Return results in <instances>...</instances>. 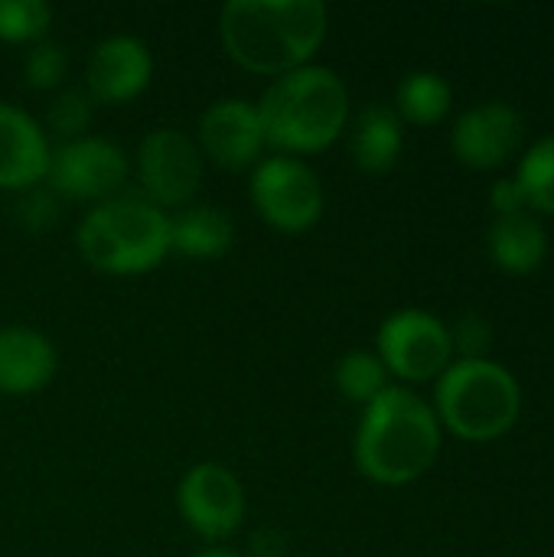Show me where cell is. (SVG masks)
Segmentation results:
<instances>
[{"mask_svg": "<svg viewBox=\"0 0 554 557\" xmlns=\"http://www.w3.org/2000/svg\"><path fill=\"white\" fill-rule=\"evenodd\" d=\"M327 29L323 0H229L219 16L229 59L251 75L271 78L310 65Z\"/></svg>", "mask_w": 554, "mask_h": 557, "instance_id": "cell-1", "label": "cell"}, {"mask_svg": "<svg viewBox=\"0 0 554 557\" xmlns=\"http://www.w3.org/2000/svg\"><path fill=\"white\" fill-rule=\"evenodd\" d=\"M441 454V421L434 408L405 385H389L362 408L353 457L366 480L405 486L421 480Z\"/></svg>", "mask_w": 554, "mask_h": 557, "instance_id": "cell-2", "label": "cell"}, {"mask_svg": "<svg viewBox=\"0 0 554 557\" xmlns=\"http://www.w3.org/2000/svg\"><path fill=\"white\" fill-rule=\"evenodd\" d=\"M258 114L264 140L300 160L340 140L349 121V91L333 69L310 62L274 78L258 101Z\"/></svg>", "mask_w": 554, "mask_h": 557, "instance_id": "cell-3", "label": "cell"}, {"mask_svg": "<svg viewBox=\"0 0 554 557\" xmlns=\"http://www.w3.org/2000/svg\"><path fill=\"white\" fill-rule=\"evenodd\" d=\"M82 261L111 277H137L167 261L170 215L144 196H111L85 212L75 228Z\"/></svg>", "mask_w": 554, "mask_h": 557, "instance_id": "cell-4", "label": "cell"}, {"mask_svg": "<svg viewBox=\"0 0 554 557\" xmlns=\"http://www.w3.org/2000/svg\"><path fill=\"white\" fill-rule=\"evenodd\" d=\"M522 411V388L509 369L493 359H457L444 369L434 392L441 428L470 444L503 437Z\"/></svg>", "mask_w": 554, "mask_h": 557, "instance_id": "cell-5", "label": "cell"}, {"mask_svg": "<svg viewBox=\"0 0 554 557\" xmlns=\"http://www.w3.org/2000/svg\"><path fill=\"white\" fill-rule=\"evenodd\" d=\"M251 206L271 228L300 235L323 215L320 176L297 157H268L251 173Z\"/></svg>", "mask_w": 554, "mask_h": 557, "instance_id": "cell-6", "label": "cell"}, {"mask_svg": "<svg viewBox=\"0 0 554 557\" xmlns=\"http://www.w3.org/2000/svg\"><path fill=\"white\" fill-rule=\"evenodd\" d=\"M379 359L389 375L402 382H431L441 379L444 369L454 362L451 330L428 310L405 307L385 317L376 336Z\"/></svg>", "mask_w": 554, "mask_h": 557, "instance_id": "cell-7", "label": "cell"}, {"mask_svg": "<svg viewBox=\"0 0 554 557\" xmlns=\"http://www.w3.org/2000/svg\"><path fill=\"white\" fill-rule=\"evenodd\" d=\"M131 160L124 147H118L108 137H78L69 144H59L49 157L46 189H52L59 199L75 202H104L118 196V189L127 183Z\"/></svg>", "mask_w": 554, "mask_h": 557, "instance_id": "cell-8", "label": "cell"}, {"mask_svg": "<svg viewBox=\"0 0 554 557\" xmlns=\"http://www.w3.org/2000/svg\"><path fill=\"white\" fill-rule=\"evenodd\" d=\"M137 176L144 199L157 209L189 206L202 183V153L193 137L176 127L150 131L137 147Z\"/></svg>", "mask_w": 554, "mask_h": 557, "instance_id": "cell-9", "label": "cell"}, {"mask_svg": "<svg viewBox=\"0 0 554 557\" xmlns=\"http://www.w3.org/2000/svg\"><path fill=\"white\" fill-rule=\"evenodd\" d=\"M176 509L183 522L206 542L232 539L245 522V486L222 463H196L176 486Z\"/></svg>", "mask_w": 554, "mask_h": 557, "instance_id": "cell-10", "label": "cell"}, {"mask_svg": "<svg viewBox=\"0 0 554 557\" xmlns=\"http://www.w3.org/2000/svg\"><path fill=\"white\" fill-rule=\"evenodd\" d=\"M268 140L258 104L245 98L212 101L199 117V153L222 170H248L261 163Z\"/></svg>", "mask_w": 554, "mask_h": 557, "instance_id": "cell-11", "label": "cell"}, {"mask_svg": "<svg viewBox=\"0 0 554 557\" xmlns=\"http://www.w3.org/2000/svg\"><path fill=\"white\" fill-rule=\"evenodd\" d=\"M522 114L506 101H483L467 108L451 127V150L470 170L503 166L522 144Z\"/></svg>", "mask_w": 554, "mask_h": 557, "instance_id": "cell-12", "label": "cell"}, {"mask_svg": "<svg viewBox=\"0 0 554 557\" xmlns=\"http://www.w3.org/2000/svg\"><path fill=\"white\" fill-rule=\"evenodd\" d=\"M153 78V52L137 36H108L101 39L85 69V91L95 104H127Z\"/></svg>", "mask_w": 554, "mask_h": 557, "instance_id": "cell-13", "label": "cell"}, {"mask_svg": "<svg viewBox=\"0 0 554 557\" xmlns=\"http://www.w3.org/2000/svg\"><path fill=\"white\" fill-rule=\"evenodd\" d=\"M52 144L42 124L20 104L0 101V189L26 193L46 183Z\"/></svg>", "mask_w": 554, "mask_h": 557, "instance_id": "cell-14", "label": "cell"}, {"mask_svg": "<svg viewBox=\"0 0 554 557\" xmlns=\"http://www.w3.org/2000/svg\"><path fill=\"white\" fill-rule=\"evenodd\" d=\"M56 349L33 326H0V395L26 398L56 379Z\"/></svg>", "mask_w": 554, "mask_h": 557, "instance_id": "cell-15", "label": "cell"}, {"mask_svg": "<svg viewBox=\"0 0 554 557\" xmlns=\"http://www.w3.org/2000/svg\"><path fill=\"white\" fill-rule=\"evenodd\" d=\"M487 245H490L493 264L506 274H516V277L539 271L545 255H549V235L532 212L500 215L490 225Z\"/></svg>", "mask_w": 554, "mask_h": 557, "instance_id": "cell-16", "label": "cell"}, {"mask_svg": "<svg viewBox=\"0 0 554 557\" xmlns=\"http://www.w3.org/2000/svg\"><path fill=\"white\" fill-rule=\"evenodd\" d=\"M235 225L222 206H186L170 219V248L193 261H216L229 255Z\"/></svg>", "mask_w": 554, "mask_h": 557, "instance_id": "cell-17", "label": "cell"}, {"mask_svg": "<svg viewBox=\"0 0 554 557\" xmlns=\"http://www.w3.org/2000/svg\"><path fill=\"white\" fill-rule=\"evenodd\" d=\"M405 147V124L389 104H369L353 127V160L362 173H389Z\"/></svg>", "mask_w": 554, "mask_h": 557, "instance_id": "cell-18", "label": "cell"}, {"mask_svg": "<svg viewBox=\"0 0 554 557\" xmlns=\"http://www.w3.org/2000/svg\"><path fill=\"white\" fill-rule=\"evenodd\" d=\"M451 104H454V91H451L447 78L431 69L408 72L395 91V114L402 117V124L405 121L418 124V127L441 124L447 117Z\"/></svg>", "mask_w": 554, "mask_h": 557, "instance_id": "cell-19", "label": "cell"}, {"mask_svg": "<svg viewBox=\"0 0 554 557\" xmlns=\"http://www.w3.org/2000/svg\"><path fill=\"white\" fill-rule=\"evenodd\" d=\"M333 382H336V388H340V395L346 401H356V405L366 408L369 401H376L389 388V369L382 366V359L376 352L353 349L336 362Z\"/></svg>", "mask_w": 554, "mask_h": 557, "instance_id": "cell-20", "label": "cell"}, {"mask_svg": "<svg viewBox=\"0 0 554 557\" xmlns=\"http://www.w3.org/2000/svg\"><path fill=\"white\" fill-rule=\"evenodd\" d=\"M516 180L529 199V209L554 215V134L542 137L526 150Z\"/></svg>", "mask_w": 554, "mask_h": 557, "instance_id": "cell-21", "label": "cell"}, {"mask_svg": "<svg viewBox=\"0 0 554 557\" xmlns=\"http://www.w3.org/2000/svg\"><path fill=\"white\" fill-rule=\"evenodd\" d=\"M52 23V7L46 0H0V39L3 42H42Z\"/></svg>", "mask_w": 554, "mask_h": 557, "instance_id": "cell-22", "label": "cell"}, {"mask_svg": "<svg viewBox=\"0 0 554 557\" xmlns=\"http://www.w3.org/2000/svg\"><path fill=\"white\" fill-rule=\"evenodd\" d=\"M91 117H95V101L88 98V91L69 88V91H59L56 101L49 104L42 131H46V137L52 134L62 144H69V140L85 137V131L91 127Z\"/></svg>", "mask_w": 554, "mask_h": 557, "instance_id": "cell-23", "label": "cell"}, {"mask_svg": "<svg viewBox=\"0 0 554 557\" xmlns=\"http://www.w3.org/2000/svg\"><path fill=\"white\" fill-rule=\"evenodd\" d=\"M65 75H69V52H65V46L42 39V42H36V46L26 52L23 78H26L29 88H36V91H52V88H59V85L65 82Z\"/></svg>", "mask_w": 554, "mask_h": 557, "instance_id": "cell-24", "label": "cell"}, {"mask_svg": "<svg viewBox=\"0 0 554 557\" xmlns=\"http://www.w3.org/2000/svg\"><path fill=\"white\" fill-rule=\"evenodd\" d=\"M451 343L460 359H487L493 346V326L480 313H464L451 330Z\"/></svg>", "mask_w": 554, "mask_h": 557, "instance_id": "cell-25", "label": "cell"}, {"mask_svg": "<svg viewBox=\"0 0 554 557\" xmlns=\"http://www.w3.org/2000/svg\"><path fill=\"white\" fill-rule=\"evenodd\" d=\"M20 222L29 232H46L59 219V196L52 189H26L20 193Z\"/></svg>", "mask_w": 554, "mask_h": 557, "instance_id": "cell-26", "label": "cell"}, {"mask_svg": "<svg viewBox=\"0 0 554 557\" xmlns=\"http://www.w3.org/2000/svg\"><path fill=\"white\" fill-rule=\"evenodd\" d=\"M490 206L496 209V219L500 215H519V212H529V199L519 186L516 176H506V180H496L493 189H490Z\"/></svg>", "mask_w": 554, "mask_h": 557, "instance_id": "cell-27", "label": "cell"}, {"mask_svg": "<svg viewBox=\"0 0 554 557\" xmlns=\"http://www.w3.org/2000/svg\"><path fill=\"white\" fill-rule=\"evenodd\" d=\"M193 557H242V555L225 552V548H206V552H199V555H193Z\"/></svg>", "mask_w": 554, "mask_h": 557, "instance_id": "cell-28", "label": "cell"}]
</instances>
